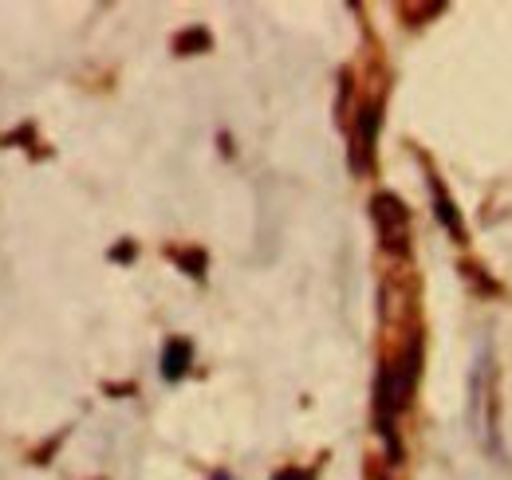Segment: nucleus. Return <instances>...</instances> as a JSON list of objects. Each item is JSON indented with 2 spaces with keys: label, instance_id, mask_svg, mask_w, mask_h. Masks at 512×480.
Instances as JSON below:
<instances>
[{
  "label": "nucleus",
  "instance_id": "nucleus-1",
  "mask_svg": "<svg viewBox=\"0 0 512 480\" xmlns=\"http://www.w3.org/2000/svg\"><path fill=\"white\" fill-rule=\"evenodd\" d=\"M469 418L477 425V437L485 449H497L493 441V429H497V398H493V362H489V351H481V362L473 370V382H469Z\"/></svg>",
  "mask_w": 512,
  "mask_h": 480
},
{
  "label": "nucleus",
  "instance_id": "nucleus-2",
  "mask_svg": "<svg viewBox=\"0 0 512 480\" xmlns=\"http://www.w3.org/2000/svg\"><path fill=\"white\" fill-rule=\"evenodd\" d=\"M371 217L379 225L386 252H406L410 248V217H406V209H402V201L394 193H379L371 201Z\"/></svg>",
  "mask_w": 512,
  "mask_h": 480
},
{
  "label": "nucleus",
  "instance_id": "nucleus-3",
  "mask_svg": "<svg viewBox=\"0 0 512 480\" xmlns=\"http://www.w3.org/2000/svg\"><path fill=\"white\" fill-rule=\"evenodd\" d=\"M379 122H383L379 103H363V111H359V126H355V154H351V170H355V174H363V170L371 166L375 138H379Z\"/></svg>",
  "mask_w": 512,
  "mask_h": 480
},
{
  "label": "nucleus",
  "instance_id": "nucleus-4",
  "mask_svg": "<svg viewBox=\"0 0 512 480\" xmlns=\"http://www.w3.org/2000/svg\"><path fill=\"white\" fill-rule=\"evenodd\" d=\"M190 359H193L190 339H170V343H166V351H162V378H166V382H178V378H186V370H190Z\"/></svg>",
  "mask_w": 512,
  "mask_h": 480
},
{
  "label": "nucleus",
  "instance_id": "nucleus-5",
  "mask_svg": "<svg viewBox=\"0 0 512 480\" xmlns=\"http://www.w3.org/2000/svg\"><path fill=\"white\" fill-rule=\"evenodd\" d=\"M430 193H434V217L442 221V229H446L449 237H465L461 233V217H457V209H453V201H449V193H446V185L438 178H430Z\"/></svg>",
  "mask_w": 512,
  "mask_h": 480
},
{
  "label": "nucleus",
  "instance_id": "nucleus-6",
  "mask_svg": "<svg viewBox=\"0 0 512 480\" xmlns=\"http://www.w3.org/2000/svg\"><path fill=\"white\" fill-rule=\"evenodd\" d=\"M174 48H178V56L205 52V48H209V32H205V28H190V32H182V36L174 40Z\"/></svg>",
  "mask_w": 512,
  "mask_h": 480
},
{
  "label": "nucleus",
  "instance_id": "nucleus-7",
  "mask_svg": "<svg viewBox=\"0 0 512 480\" xmlns=\"http://www.w3.org/2000/svg\"><path fill=\"white\" fill-rule=\"evenodd\" d=\"M178 264L190 272L193 280H201V276H205V252H178Z\"/></svg>",
  "mask_w": 512,
  "mask_h": 480
},
{
  "label": "nucleus",
  "instance_id": "nucleus-8",
  "mask_svg": "<svg viewBox=\"0 0 512 480\" xmlns=\"http://www.w3.org/2000/svg\"><path fill=\"white\" fill-rule=\"evenodd\" d=\"M272 480H312L308 473H300V469H284V473H276Z\"/></svg>",
  "mask_w": 512,
  "mask_h": 480
},
{
  "label": "nucleus",
  "instance_id": "nucleus-9",
  "mask_svg": "<svg viewBox=\"0 0 512 480\" xmlns=\"http://www.w3.org/2000/svg\"><path fill=\"white\" fill-rule=\"evenodd\" d=\"M111 256H115V260H130V256H134V244H119Z\"/></svg>",
  "mask_w": 512,
  "mask_h": 480
}]
</instances>
